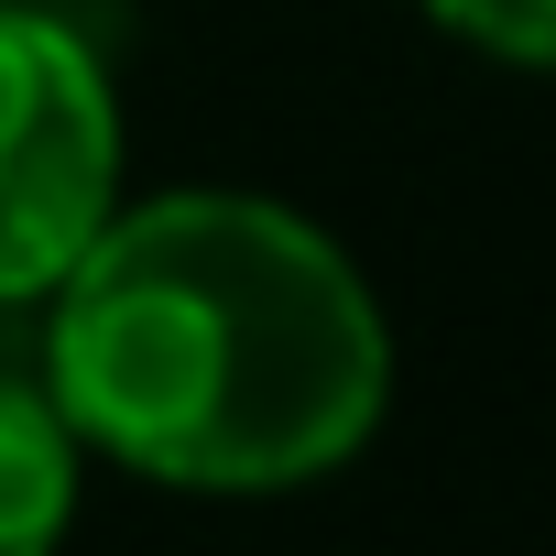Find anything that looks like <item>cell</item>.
I'll return each mask as SVG.
<instances>
[{
  "label": "cell",
  "mask_w": 556,
  "mask_h": 556,
  "mask_svg": "<svg viewBox=\"0 0 556 556\" xmlns=\"http://www.w3.org/2000/svg\"><path fill=\"white\" fill-rule=\"evenodd\" d=\"M77 502H88V447L77 426L55 415L45 371L0 361V556H66L77 534Z\"/></svg>",
  "instance_id": "3"
},
{
  "label": "cell",
  "mask_w": 556,
  "mask_h": 556,
  "mask_svg": "<svg viewBox=\"0 0 556 556\" xmlns=\"http://www.w3.org/2000/svg\"><path fill=\"white\" fill-rule=\"evenodd\" d=\"M34 371L88 469L175 502H285L371 458L393 306L361 251L262 186H153L34 306Z\"/></svg>",
  "instance_id": "1"
},
{
  "label": "cell",
  "mask_w": 556,
  "mask_h": 556,
  "mask_svg": "<svg viewBox=\"0 0 556 556\" xmlns=\"http://www.w3.org/2000/svg\"><path fill=\"white\" fill-rule=\"evenodd\" d=\"M131 197V110L66 0H0V317H34Z\"/></svg>",
  "instance_id": "2"
},
{
  "label": "cell",
  "mask_w": 556,
  "mask_h": 556,
  "mask_svg": "<svg viewBox=\"0 0 556 556\" xmlns=\"http://www.w3.org/2000/svg\"><path fill=\"white\" fill-rule=\"evenodd\" d=\"M426 34H447L458 55L480 66H513V77H556V0H404Z\"/></svg>",
  "instance_id": "4"
}]
</instances>
